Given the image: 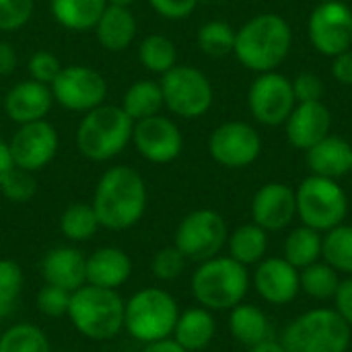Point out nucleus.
Listing matches in <instances>:
<instances>
[{
	"mask_svg": "<svg viewBox=\"0 0 352 352\" xmlns=\"http://www.w3.org/2000/svg\"><path fill=\"white\" fill-rule=\"evenodd\" d=\"M35 10V0H0V31L25 27Z\"/></svg>",
	"mask_w": 352,
	"mask_h": 352,
	"instance_id": "obj_40",
	"label": "nucleus"
},
{
	"mask_svg": "<svg viewBox=\"0 0 352 352\" xmlns=\"http://www.w3.org/2000/svg\"><path fill=\"white\" fill-rule=\"evenodd\" d=\"M70 295L72 293H68V291H64L60 287L43 283V287L39 289L37 299H35L39 314L45 316V318H64L68 314Z\"/></svg>",
	"mask_w": 352,
	"mask_h": 352,
	"instance_id": "obj_41",
	"label": "nucleus"
},
{
	"mask_svg": "<svg viewBox=\"0 0 352 352\" xmlns=\"http://www.w3.org/2000/svg\"><path fill=\"white\" fill-rule=\"evenodd\" d=\"M0 192H2V196H4L8 202H14V204H25V202H29V200L37 194V179H35V173L25 171V169H19V167H12V169L8 171V175L2 179Z\"/></svg>",
	"mask_w": 352,
	"mask_h": 352,
	"instance_id": "obj_38",
	"label": "nucleus"
},
{
	"mask_svg": "<svg viewBox=\"0 0 352 352\" xmlns=\"http://www.w3.org/2000/svg\"><path fill=\"white\" fill-rule=\"evenodd\" d=\"M332 76L340 82V85H352V47L334 56L332 62Z\"/></svg>",
	"mask_w": 352,
	"mask_h": 352,
	"instance_id": "obj_46",
	"label": "nucleus"
},
{
	"mask_svg": "<svg viewBox=\"0 0 352 352\" xmlns=\"http://www.w3.org/2000/svg\"><path fill=\"white\" fill-rule=\"evenodd\" d=\"M237 31L225 21H208L198 29V45L206 56L223 58L233 52Z\"/></svg>",
	"mask_w": 352,
	"mask_h": 352,
	"instance_id": "obj_36",
	"label": "nucleus"
},
{
	"mask_svg": "<svg viewBox=\"0 0 352 352\" xmlns=\"http://www.w3.org/2000/svg\"><path fill=\"white\" fill-rule=\"evenodd\" d=\"M14 167L12 163V157H10V148H8V142L0 140V184L2 179L8 175V171Z\"/></svg>",
	"mask_w": 352,
	"mask_h": 352,
	"instance_id": "obj_49",
	"label": "nucleus"
},
{
	"mask_svg": "<svg viewBox=\"0 0 352 352\" xmlns=\"http://www.w3.org/2000/svg\"><path fill=\"white\" fill-rule=\"evenodd\" d=\"M295 198L301 223L320 233L342 225L349 212V198L336 179L309 175L299 184Z\"/></svg>",
	"mask_w": 352,
	"mask_h": 352,
	"instance_id": "obj_8",
	"label": "nucleus"
},
{
	"mask_svg": "<svg viewBox=\"0 0 352 352\" xmlns=\"http://www.w3.org/2000/svg\"><path fill=\"white\" fill-rule=\"evenodd\" d=\"M136 0H107V4H122V6H130L134 4Z\"/></svg>",
	"mask_w": 352,
	"mask_h": 352,
	"instance_id": "obj_51",
	"label": "nucleus"
},
{
	"mask_svg": "<svg viewBox=\"0 0 352 352\" xmlns=\"http://www.w3.org/2000/svg\"><path fill=\"white\" fill-rule=\"evenodd\" d=\"M217 334V322L206 307H190L179 314L171 338L186 352L204 351Z\"/></svg>",
	"mask_w": 352,
	"mask_h": 352,
	"instance_id": "obj_25",
	"label": "nucleus"
},
{
	"mask_svg": "<svg viewBox=\"0 0 352 352\" xmlns=\"http://www.w3.org/2000/svg\"><path fill=\"white\" fill-rule=\"evenodd\" d=\"M340 272L332 268L328 262H316L303 270H299V280H301V291L309 295L316 301H328L334 299L336 289L340 285Z\"/></svg>",
	"mask_w": 352,
	"mask_h": 352,
	"instance_id": "obj_33",
	"label": "nucleus"
},
{
	"mask_svg": "<svg viewBox=\"0 0 352 352\" xmlns=\"http://www.w3.org/2000/svg\"><path fill=\"white\" fill-rule=\"evenodd\" d=\"M324 2H332V0H324Z\"/></svg>",
	"mask_w": 352,
	"mask_h": 352,
	"instance_id": "obj_53",
	"label": "nucleus"
},
{
	"mask_svg": "<svg viewBox=\"0 0 352 352\" xmlns=\"http://www.w3.org/2000/svg\"><path fill=\"white\" fill-rule=\"evenodd\" d=\"M60 70H62V62L58 60V56L54 52H47V50H37L27 62L29 78H33L41 85H47V87L56 80Z\"/></svg>",
	"mask_w": 352,
	"mask_h": 352,
	"instance_id": "obj_42",
	"label": "nucleus"
},
{
	"mask_svg": "<svg viewBox=\"0 0 352 352\" xmlns=\"http://www.w3.org/2000/svg\"><path fill=\"white\" fill-rule=\"evenodd\" d=\"M322 258L338 272L352 274V227L338 225L322 237Z\"/></svg>",
	"mask_w": 352,
	"mask_h": 352,
	"instance_id": "obj_35",
	"label": "nucleus"
},
{
	"mask_svg": "<svg viewBox=\"0 0 352 352\" xmlns=\"http://www.w3.org/2000/svg\"><path fill=\"white\" fill-rule=\"evenodd\" d=\"M229 231L225 219L210 208H200L186 214L173 235V245L192 262H206L221 254L227 245Z\"/></svg>",
	"mask_w": 352,
	"mask_h": 352,
	"instance_id": "obj_10",
	"label": "nucleus"
},
{
	"mask_svg": "<svg viewBox=\"0 0 352 352\" xmlns=\"http://www.w3.org/2000/svg\"><path fill=\"white\" fill-rule=\"evenodd\" d=\"M132 142L138 155L155 165H167L184 151V136L177 124L161 113L134 122Z\"/></svg>",
	"mask_w": 352,
	"mask_h": 352,
	"instance_id": "obj_16",
	"label": "nucleus"
},
{
	"mask_svg": "<svg viewBox=\"0 0 352 352\" xmlns=\"http://www.w3.org/2000/svg\"><path fill=\"white\" fill-rule=\"evenodd\" d=\"M99 227V219L93 206L87 202H74L60 214V233L72 243L93 239Z\"/></svg>",
	"mask_w": 352,
	"mask_h": 352,
	"instance_id": "obj_32",
	"label": "nucleus"
},
{
	"mask_svg": "<svg viewBox=\"0 0 352 352\" xmlns=\"http://www.w3.org/2000/svg\"><path fill=\"white\" fill-rule=\"evenodd\" d=\"M23 268L14 260H0V320L8 318L23 293Z\"/></svg>",
	"mask_w": 352,
	"mask_h": 352,
	"instance_id": "obj_37",
	"label": "nucleus"
},
{
	"mask_svg": "<svg viewBox=\"0 0 352 352\" xmlns=\"http://www.w3.org/2000/svg\"><path fill=\"white\" fill-rule=\"evenodd\" d=\"M254 287L264 301L272 305H287L301 291L299 270L285 258H266L254 272Z\"/></svg>",
	"mask_w": 352,
	"mask_h": 352,
	"instance_id": "obj_18",
	"label": "nucleus"
},
{
	"mask_svg": "<svg viewBox=\"0 0 352 352\" xmlns=\"http://www.w3.org/2000/svg\"><path fill=\"white\" fill-rule=\"evenodd\" d=\"M297 214L295 190L287 184H266L262 186L252 200V219L264 231H283L287 229Z\"/></svg>",
	"mask_w": 352,
	"mask_h": 352,
	"instance_id": "obj_17",
	"label": "nucleus"
},
{
	"mask_svg": "<svg viewBox=\"0 0 352 352\" xmlns=\"http://www.w3.org/2000/svg\"><path fill=\"white\" fill-rule=\"evenodd\" d=\"M124 305L126 301L118 291L82 285L70 295L66 316L80 336L93 342H107L124 330Z\"/></svg>",
	"mask_w": 352,
	"mask_h": 352,
	"instance_id": "obj_3",
	"label": "nucleus"
},
{
	"mask_svg": "<svg viewBox=\"0 0 352 352\" xmlns=\"http://www.w3.org/2000/svg\"><path fill=\"white\" fill-rule=\"evenodd\" d=\"M52 105H54L52 89L33 78L16 82L4 95V113L8 116L10 122L19 126L45 120Z\"/></svg>",
	"mask_w": 352,
	"mask_h": 352,
	"instance_id": "obj_19",
	"label": "nucleus"
},
{
	"mask_svg": "<svg viewBox=\"0 0 352 352\" xmlns=\"http://www.w3.org/2000/svg\"><path fill=\"white\" fill-rule=\"evenodd\" d=\"M352 328L336 309L320 307L299 316L283 334L287 352H346Z\"/></svg>",
	"mask_w": 352,
	"mask_h": 352,
	"instance_id": "obj_7",
	"label": "nucleus"
},
{
	"mask_svg": "<svg viewBox=\"0 0 352 352\" xmlns=\"http://www.w3.org/2000/svg\"><path fill=\"white\" fill-rule=\"evenodd\" d=\"M107 0H52L54 21L70 31H89L99 23Z\"/></svg>",
	"mask_w": 352,
	"mask_h": 352,
	"instance_id": "obj_27",
	"label": "nucleus"
},
{
	"mask_svg": "<svg viewBox=\"0 0 352 352\" xmlns=\"http://www.w3.org/2000/svg\"><path fill=\"white\" fill-rule=\"evenodd\" d=\"M229 256L243 266L260 264L268 250V231L258 227L256 223L237 227L227 239Z\"/></svg>",
	"mask_w": 352,
	"mask_h": 352,
	"instance_id": "obj_29",
	"label": "nucleus"
},
{
	"mask_svg": "<svg viewBox=\"0 0 352 352\" xmlns=\"http://www.w3.org/2000/svg\"><path fill=\"white\" fill-rule=\"evenodd\" d=\"M250 352H287V351H285L283 342H276V340L268 338V340H264V342H260V344L252 346Z\"/></svg>",
	"mask_w": 352,
	"mask_h": 352,
	"instance_id": "obj_50",
	"label": "nucleus"
},
{
	"mask_svg": "<svg viewBox=\"0 0 352 352\" xmlns=\"http://www.w3.org/2000/svg\"><path fill=\"white\" fill-rule=\"evenodd\" d=\"M322 258V233L311 227H297L285 239V260L303 270Z\"/></svg>",
	"mask_w": 352,
	"mask_h": 352,
	"instance_id": "obj_30",
	"label": "nucleus"
},
{
	"mask_svg": "<svg viewBox=\"0 0 352 352\" xmlns=\"http://www.w3.org/2000/svg\"><path fill=\"white\" fill-rule=\"evenodd\" d=\"M146 184L130 165H113L105 169L91 200L99 225L107 231H126L138 225L146 212Z\"/></svg>",
	"mask_w": 352,
	"mask_h": 352,
	"instance_id": "obj_1",
	"label": "nucleus"
},
{
	"mask_svg": "<svg viewBox=\"0 0 352 352\" xmlns=\"http://www.w3.org/2000/svg\"><path fill=\"white\" fill-rule=\"evenodd\" d=\"M287 126V138L295 148L309 151L314 144H318L322 138L330 134L332 116L330 109L322 101H307L297 103L291 111Z\"/></svg>",
	"mask_w": 352,
	"mask_h": 352,
	"instance_id": "obj_21",
	"label": "nucleus"
},
{
	"mask_svg": "<svg viewBox=\"0 0 352 352\" xmlns=\"http://www.w3.org/2000/svg\"><path fill=\"white\" fill-rule=\"evenodd\" d=\"M138 60L144 70L163 76L177 64V47L169 37L161 33H153L140 41Z\"/></svg>",
	"mask_w": 352,
	"mask_h": 352,
	"instance_id": "obj_31",
	"label": "nucleus"
},
{
	"mask_svg": "<svg viewBox=\"0 0 352 352\" xmlns=\"http://www.w3.org/2000/svg\"><path fill=\"white\" fill-rule=\"evenodd\" d=\"M148 4L163 19L182 21V19H188L196 10L198 0H148Z\"/></svg>",
	"mask_w": 352,
	"mask_h": 352,
	"instance_id": "obj_44",
	"label": "nucleus"
},
{
	"mask_svg": "<svg viewBox=\"0 0 352 352\" xmlns=\"http://www.w3.org/2000/svg\"><path fill=\"white\" fill-rule=\"evenodd\" d=\"M134 122L120 105H99L82 116L76 128L78 153L95 163L111 161L132 142Z\"/></svg>",
	"mask_w": 352,
	"mask_h": 352,
	"instance_id": "obj_5",
	"label": "nucleus"
},
{
	"mask_svg": "<svg viewBox=\"0 0 352 352\" xmlns=\"http://www.w3.org/2000/svg\"><path fill=\"white\" fill-rule=\"evenodd\" d=\"M159 85L165 107L184 120L202 118L212 107L214 91L208 76L190 64H175L161 76Z\"/></svg>",
	"mask_w": 352,
	"mask_h": 352,
	"instance_id": "obj_9",
	"label": "nucleus"
},
{
	"mask_svg": "<svg viewBox=\"0 0 352 352\" xmlns=\"http://www.w3.org/2000/svg\"><path fill=\"white\" fill-rule=\"evenodd\" d=\"M250 289L248 266L231 256H214L200 262L192 274V295L200 307L210 311H231L243 303Z\"/></svg>",
	"mask_w": 352,
	"mask_h": 352,
	"instance_id": "obj_4",
	"label": "nucleus"
},
{
	"mask_svg": "<svg viewBox=\"0 0 352 352\" xmlns=\"http://www.w3.org/2000/svg\"><path fill=\"white\" fill-rule=\"evenodd\" d=\"M334 309L352 328V278L340 280L336 295H334Z\"/></svg>",
	"mask_w": 352,
	"mask_h": 352,
	"instance_id": "obj_45",
	"label": "nucleus"
},
{
	"mask_svg": "<svg viewBox=\"0 0 352 352\" xmlns=\"http://www.w3.org/2000/svg\"><path fill=\"white\" fill-rule=\"evenodd\" d=\"M120 107L126 111V116L132 122H140L144 118L161 113V109L165 107L161 85L157 80H151V78H142V80L132 82L126 89Z\"/></svg>",
	"mask_w": 352,
	"mask_h": 352,
	"instance_id": "obj_28",
	"label": "nucleus"
},
{
	"mask_svg": "<svg viewBox=\"0 0 352 352\" xmlns=\"http://www.w3.org/2000/svg\"><path fill=\"white\" fill-rule=\"evenodd\" d=\"M179 305L171 293L157 287L136 291L124 305V330L142 344L171 338L179 318Z\"/></svg>",
	"mask_w": 352,
	"mask_h": 352,
	"instance_id": "obj_6",
	"label": "nucleus"
},
{
	"mask_svg": "<svg viewBox=\"0 0 352 352\" xmlns=\"http://www.w3.org/2000/svg\"><path fill=\"white\" fill-rule=\"evenodd\" d=\"M41 278L47 285L74 293L87 285V256L74 245H60L50 250L39 264Z\"/></svg>",
	"mask_w": 352,
	"mask_h": 352,
	"instance_id": "obj_20",
	"label": "nucleus"
},
{
	"mask_svg": "<svg viewBox=\"0 0 352 352\" xmlns=\"http://www.w3.org/2000/svg\"><path fill=\"white\" fill-rule=\"evenodd\" d=\"M130 256L113 245H105L87 256V285L101 289H120L132 276Z\"/></svg>",
	"mask_w": 352,
	"mask_h": 352,
	"instance_id": "obj_22",
	"label": "nucleus"
},
{
	"mask_svg": "<svg viewBox=\"0 0 352 352\" xmlns=\"http://www.w3.org/2000/svg\"><path fill=\"white\" fill-rule=\"evenodd\" d=\"M352 146L340 136H326L307 151V163L314 175L338 179L351 173Z\"/></svg>",
	"mask_w": 352,
	"mask_h": 352,
	"instance_id": "obj_24",
	"label": "nucleus"
},
{
	"mask_svg": "<svg viewBox=\"0 0 352 352\" xmlns=\"http://www.w3.org/2000/svg\"><path fill=\"white\" fill-rule=\"evenodd\" d=\"M248 105L252 116L264 126H280L289 120L297 101L287 76L270 70L262 72L250 87Z\"/></svg>",
	"mask_w": 352,
	"mask_h": 352,
	"instance_id": "obj_12",
	"label": "nucleus"
},
{
	"mask_svg": "<svg viewBox=\"0 0 352 352\" xmlns=\"http://www.w3.org/2000/svg\"><path fill=\"white\" fill-rule=\"evenodd\" d=\"M10 157L14 167L37 173L45 169L60 148V136L47 120L19 126L8 140Z\"/></svg>",
	"mask_w": 352,
	"mask_h": 352,
	"instance_id": "obj_13",
	"label": "nucleus"
},
{
	"mask_svg": "<svg viewBox=\"0 0 352 352\" xmlns=\"http://www.w3.org/2000/svg\"><path fill=\"white\" fill-rule=\"evenodd\" d=\"M293 33L289 23L276 12L250 19L235 35L233 54L254 72H270L285 62L291 52Z\"/></svg>",
	"mask_w": 352,
	"mask_h": 352,
	"instance_id": "obj_2",
	"label": "nucleus"
},
{
	"mask_svg": "<svg viewBox=\"0 0 352 352\" xmlns=\"http://www.w3.org/2000/svg\"><path fill=\"white\" fill-rule=\"evenodd\" d=\"M140 352H186L173 338H165L153 344H144V349Z\"/></svg>",
	"mask_w": 352,
	"mask_h": 352,
	"instance_id": "obj_48",
	"label": "nucleus"
},
{
	"mask_svg": "<svg viewBox=\"0 0 352 352\" xmlns=\"http://www.w3.org/2000/svg\"><path fill=\"white\" fill-rule=\"evenodd\" d=\"M351 173H352V161H351Z\"/></svg>",
	"mask_w": 352,
	"mask_h": 352,
	"instance_id": "obj_52",
	"label": "nucleus"
},
{
	"mask_svg": "<svg viewBox=\"0 0 352 352\" xmlns=\"http://www.w3.org/2000/svg\"><path fill=\"white\" fill-rule=\"evenodd\" d=\"M0 352H52V346L39 326L12 324L0 334Z\"/></svg>",
	"mask_w": 352,
	"mask_h": 352,
	"instance_id": "obj_34",
	"label": "nucleus"
},
{
	"mask_svg": "<svg viewBox=\"0 0 352 352\" xmlns=\"http://www.w3.org/2000/svg\"><path fill=\"white\" fill-rule=\"evenodd\" d=\"M309 39L324 56H338L352 47V10L340 0L322 2L309 16Z\"/></svg>",
	"mask_w": 352,
	"mask_h": 352,
	"instance_id": "obj_14",
	"label": "nucleus"
},
{
	"mask_svg": "<svg viewBox=\"0 0 352 352\" xmlns=\"http://www.w3.org/2000/svg\"><path fill=\"white\" fill-rule=\"evenodd\" d=\"M19 56L14 52V45L8 41H0V76H8L16 70Z\"/></svg>",
	"mask_w": 352,
	"mask_h": 352,
	"instance_id": "obj_47",
	"label": "nucleus"
},
{
	"mask_svg": "<svg viewBox=\"0 0 352 352\" xmlns=\"http://www.w3.org/2000/svg\"><path fill=\"white\" fill-rule=\"evenodd\" d=\"M186 256L175 248V245H169V248H161L153 260H151V270L155 274V278L159 280H175L182 276L184 268H186Z\"/></svg>",
	"mask_w": 352,
	"mask_h": 352,
	"instance_id": "obj_39",
	"label": "nucleus"
},
{
	"mask_svg": "<svg viewBox=\"0 0 352 352\" xmlns=\"http://www.w3.org/2000/svg\"><path fill=\"white\" fill-rule=\"evenodd\" d=\"M54 103L62 105L68 111L87 113L107 99V80L105 76L85 64L62 66L56 80L50 85Z\"/></svg>",
	"mask_w": 352,
	"mask_h": 352,
	"instance_id": "obj_11",
	"label": "nucleus"
},
{
	"mask_svg": "<svg viewBox=\"0 0 352 352\" xmlns=\"http://www.w3.org/2000/svg\"><path fill=\"white\" fill-rule=\"evenodd\" d=\"M229 332L239 344H243L248 349H252L272 336V328H270L266 314L260 307L250 305V303H239L231 309Z\"/></svg>",
	"mask_w": 352,
	"mask_h": 352,
	"instance_id": "obj_26",
	"label": "nucleus"
},
{
	"mask_svg": "<svg viewBox=\"0 0 352 352\" xmlns=\"http://www.w3.org/2000/svg\"><path fill=\"white\" fill-rule=\"evenodd\" d=\"M260 134L245 122H225L214 128L208 138L210 157L227 169L252 165L260 157Z\"/></svg>",
	"mask_w": 352,
	"mask_h": 352,
	"instance_id": "obj_15",
	"label": "nucleus"
},
{
	"mask_svg": "<svg viewBox=\"0 0 352 352\" xmlns=\"http://www.w3.org/2000/svg\"><path fill=\"white\" fill-rule=\"evenodd\" d=\"M95 37L99 45L107 52L120 54L132 45L138 33V23L130 6L107 4L99 23L95 25Z\"/></svg>",
	"mask_w": 352,
	"mask_h": 352,
	"instance_id": "obj_23",
	"label": "nucleus"
},
{
	"mask_svg": "<svg viewBox=\"0 0 352 352\" xmlns=\"http://www.w3.org/2000/svg\"><path fill=\"white\" fill-rule=\"evenodd\" d=\"M291 85H293V95H295L297 103H307V101H320L322 99L324 82L314 72H301L295 80H291Z\"/></svg>",
	"mask_w": 352,
	"mask_h": 352,
	"instance_id": "obj_43",
	"label": "nucleus"
}]
</instances>
